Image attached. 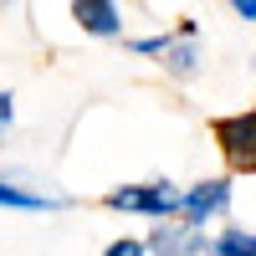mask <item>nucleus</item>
Masks as SVG:
<instances>
[{
	"label": "nucleus",
	"mask_w": 256,
	"mask_h": 256,
	"mask_svg": "<svg viewBox=\"0 0 256 256\" xmlns=\"http://www.w3.org/2000/svg\"><path fill=\"white\" fill-rule=\"evenodd\" d=\"M184 200V184L174 180H138V184H113L102 205L118 216H138V220H174Z\"/></svg>",
	"instance_id": "f257e3e1"
},
{
	"label": "nucleus",
	"mask_w": 256,
	"mask_h": 256,
	"mask_svg": "<svg viewBox=\"0 0 256 256\" xmlns=\"http://www.w3.org/2000/svg\"><path fill=\"white\" fill-rule=\"evenodd\" d=\"M210 138H216L220 159H226L230 169H236V174H256V108L216 118V128H210Z\"/></svg>",
	"instance_id": "f03ea898"
},
{
	"label": "nucleus",
	"mask_w": 256,
	"mask_h": 256,
	"mask_svg": "<svg viewBox=\"0 0 256 256\" xmlns=\"http://www.w3.org/2000/svg\"><path fill=\"white\" fill-rule=\"evenodd\" d=\"M230 200H236V184H230L226 174H210V180H195V184H184V200H180V220L190 226H216L230 216Z\"/></svg>",
	"instance_id": "7ed1b4c3"
},
{
	"label": "nucleus",
	"mask_w": 256,
	"mask_h": 256,
	"mask_svg": "<svg viewBox=\"0 0 256 256\" xmlns=\"http://www.w3.org/2000/svg\"><path fill=\"white\" fill-rule=\"evenodd\" d=\"M144 246H148V256H205L210 251V236L200 226H190V220H159L154 230L144 236Z\"/></svg>",
	"instance_id": "20e7f679"
},
{
	"label": "nucleus",
	"mask_w": 256,
	"mask_h": 256,
	"mask_svg": "<svg viewBox=\"0 0 256 256\" xmlns=\"http://www.w3.org/2000/svg\"><path fill=\"white\" fill-rule=\"evenodd\" d=\"M200 62H205V52H200V36H195V26L184 20L180 31H169L164 52H159V67H164L169 77H195V72H200Z\"/></svg>",
	"instance_id": "39448f33"
},
{
	"label": "nucleus",
	"mask_w": 256,
	"mask_h": 256,
	"mask_svg": "<svg viewBox=\"0 0 256 256\" xmlns=\"http://www.w3.org/2000/svg\"><path fill=\"white\" fill-rule=\"evenodd\" d=\"M72 20H77V31L102 36V41L123 36V6L118 0H72Z\"/></svg>",
	"instance_id": "423d86ee"
},
{
	"label": "nucleus",
	"mask_w": 256,
	"mask_h": 256,
	"mask_svg": "<svg viewBox=\"0 0 256 256\" xmlns=\"http://www.w3.org/2000/svg\"><path fill=\"white\" fill-rule=\"evenodd\" d=\"M0 210H67V195L20 180H0Z\"/></svg>",
	"instance_id": "0eeeda50"
},
{
	"label": "nucleus",
	"mask_w": 256,
	"mask_h": 256,
	"mask_svg": "<svg viewBox=\"0 0 256 256\" xmlns=\"http://www.w3.org/2000/svg\"><path fill=\"white\" fill-rule=\"evenodd\" d=\"M205 256H256V230L246 226H220L210 236V251Z\"/></svg>",
	"instance_id": "6e6552de"
},
{
	"label": "nucleus",
	"mask_w": 256,
	"mask_h": 256,
	"mask_svg": "<svg viewBox=\"0 0 256 256\" xmlns=\"http://www.w3.org/2000/svg\"><path fill=\"white\" fill-rule=\"evenodd\" d=\"M102 256H148V246H144V236H118V241H108Z\"/></svg>",
	"instance_id": "1a4fd4ad"
},
{
	"label": "nucleus",
	"mask_w": 256,
	"mask_h": 256,
	"mask_svg": "<svg viewBox=\"0 0 256 256\" xmlns=\"http://www.w3.org/2000/svg\"><path fill=\"white\" fill-rule=\"evenodd\" d=\"M10 123H16V98H10V92H0V144L10 138Z\"/></svg>",
	"instance_id": "9d476101"
},
{
	"label": "nucleus",
	"mask_w": 256,
	"mask_h": 256,
	"mask_svg": "<svg viewBox=\"0 0 256 256\" xmlns=\"http://www.w3.org/2000/svg\"><path fill=\"white\" fill-rule=\"evenodd\" d=\"M226 6H230V10H236L241 20H256V0H226Z\"/></svg>",
	"instance_id": "9b49d317"
}]
</instances>
